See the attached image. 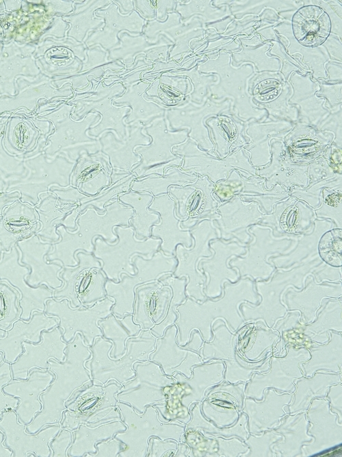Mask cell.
Segmentation results:
<instances>
[{
    "label": "cell",
    "mask_w": 342,
    "mask_h": 457,
    "mask_svg": "<svg viewBox=\"0 0 342 457\" xmlns=\"http://www.w3.org/2000/svg\"><path fill=\"white\" fill-rule=\"evenodd\" d=\"M260 300L254 281L248 277L239 278L235 283L226 281L219 298H207L200 303L187 297L176 308L178 317L174 324L177 328L178 345H186L194 330L200 332L204 341H210L212 324L220 318L225 320L231 332H237L245 323L239 309L240 304L248 301L257 305Z\"/></svg>",
    "instance_id": "cell-1"
},
{
    "label": "cell",
    "mask_w": 342,
    "mask_h": 457,
    "mask_svg": "<svg viewBox=\"0 0 342 457\" xmlns=\"http://www.w3.org/2000/svg\"><path fill=\"white\" fill-rule=\"evenodd\" d=\"M91 355L90 346L85 343L82 336L77 333L67 343L63 362L54 359L48 361V370L55 376L40 396L42 408L26 425L27 432L34 434L48 425L60 424L62 414L66 410V402L77 391L92 383L84 365Z\"/></svg>",
    "instance_id": "cell-2"
},
{
    "label": "cell",
    "mask_w": 342,
    "mask_h": 457,
    "mask_svg": "<svg viewBox=\"0 0 342 457\" xmlns=\"http://www.w3.org/2000/svg\"><path fill=\"white\" fill-rule=\"evenodd\" d=\"M105 208L103 214L93 207L84 210L77 218L76 230L73 232L59 225L56 231L60 239L52 244L46 256L47 262L60 261L64 267H75L79 262L75 257L76 252L81 250L92 254L96 237H101L108 243H115L118 236L114 227L129 226L134 210L121 203L118 197Z\"/></svg>",
    "instance_id": "cell-3"
},
{
    "label": "cell",
    "mask_w": 342,
    "mask_h": 457,
    "mask_svg": "<svg viewBox=\"0 0 342 457\" xmlns=\"http://www.w3.org/2000/svg\"><path fill=\"white\" fill-rule=\"evenodd\" d=\"M157 338L150 330H142L137 336L127 339L126 351L118 360L109 356L112 343L103 336L96 338L90 346L91 357L84 363L92 384L104 386L114 380L122 385L131 380L135 375L133 364L149 360Z\"/></svg>",
    "instance_id": "cell-4"
},
{
    "label": "cell",
    "mask_w": 342,
    "mask_h": 457,
    "mask_svg": "<svg viewBox=\"0 0 342 457\" xmlns=\"http://www.w3.org/2000/svg\"><path fill=\"white\" fill-rule=\"evenodd\" d=\"M117 406L121 421L126 425L125 430L114 436L125 445L118 457H147L148 441L153 436L183 442L185 423L161 418L160 412L154 406H148L142 413L125 403L118 402Z\"/></svg>",
    "instance_id": "cell-5"
},
{
    "label": "cell",
    "mask_w": 342,
    "mask_h": 457,
    "mask_svg": "<svg viewBox=\"0 0 342 457\" xmlns=\"http://www.w3.org/2000/svg\"><path fill=\"white\" fill-rule=\"evenodd\" d=\"M321 261L320 258H317L289 269H276L268 280L255 281V289L261 300L257 305L253 304L254 306H251L248 301L240 304L239 309L244 323L262 319L267 328H272L287 312V310L282 303L284 292L289 287L302 289L305 278L311 275Z\"/></svg>",
    "instance_id": "cell-6"
},
{
    "label": "cell",
    "mask_w": 342,
    "mask_h": 457,
    "mask_svg": "<svg viewBox=\"0 0 342 457\" xmlns=\"http://www.w3.org/2000/svg\"><path fill=\"white\" fill-rule=\"evenodd\" d=\"M122 386L111 380L104 386L88 384L77 391L66 402L62 428L73 432L80 424L96 426L121 420L116 394Z\"/></svg>",
    "instance_id": "cell-7"
},
{
    "label": "cell",
    "mask_w": 342,
    "mask_h": 457,
    "mask_svg": "<svg viewBox=\"0 0 342 457\" xmlns=\"http://www.w3.org/2000/svg\"><path fill=\"white\" fill-rule=\"evenodd\" d=\"M79 262L75 267H64L59 273L62 286L54 290L53 298L66 299L72 308H90L105 299V284L107 280L102 271V262L93 254L78 251L75 255Z\"/></svg>",
    "instance_id": "cell-8"
},
{
    "label": "cell",
    "mask_w": 342,
    "mask_h": 457,
    "mask_svg": "<svg viewBox=\"0 0 342 457\" xmlns=\"http://www.w3.org/2000/svg\"><path fill=\"white\" fill-rule=\"evenodd\" d=\"M118 239L115 243H108L101 237L94 241L93 255L102 262V271L107 279L118 282L123 273L130 276L135 273L133 264L134 256L139 255L150 259L160 249L161 240L150 236L137 239L132 226L117 225L114 228Z\"/></svg>",
    "instance_id": "cell-9"
},
{
    "label": "cell",
    "mask_w": 342,
    "mask_h": 457,
    "mask_svg": "<svg viewBox=\"0 0 342 457\" xmlns=\"http://www.w3.org/2000/svg\"><path fill=\"white\" fill-rule=\"evenodd\" d=\"M133 264L135 269L133 275L123 273L120 282H114L107 279L105 284L106 296L114 300L111 314L120 318L133 314L135 288L172 275L177 260L174 255H166L159 249L150 259H145L139 255L134 256Z\"/></svg>",
    "instance_id": "cell-10"
},
{
    "label": "cell",
    "mask_w": 342,
    "mask_h": 457,
    "mask_svg": "<svg viewBox=\"0 0 342 457\" xmlns=\"http://www.w3.org/2000/svg\"><path fill=\"white\" fill-rule=\"evenodd\" d=\"M44 156L25 159L26 173L21 177L11 180L5 186V193L17 192L20 200L33 206L40 201V195L49 193L53 186L67 187L76 162L59 156L53 161H47Z\"/></svg>",
    "instance_id": "cell-11"
},
{
    "label": "cell",
    "mask_w": 342,
    "mask_h": 457,
    "mask_svg": "<svg viewBox=\"0 0 342 457\" xmlns=\"http://www.w3.org/2000/svg\"><path fill=\"white\" fill-rule=\"evenodd\" d=\"M193 245L187 248L182 244L176 245L174 254L177 264L172 275L187 279L185 293L187 297L202 303L207 297L203 293L206 276L198 269L200 259L210 258L212 250L209 242L219 236L212 220L204 219L189 229Z\"/></svg>",
    "instance_id": "cell-12"
},
{
    "label": "cell",
    "mask_w": 342,
    "mask_h": 457,
    "mask_svg": "<svg viewBox=\"0 0 342 457\" xmlns=\"http://www.w3.org/2000/svg\"><path fill=\"white\" fill-rule=\"evenodd\" d=\"M114 304V299L106 297L92 307L72 308L66 299L51 298L46 302L44 313L59 320L58 327L65 342L68 343L79 333L85 343L91 346L96 338L103 336L98 322L111 314Z\"/></svg>",
    "instance_id": "cell-13"
},
{
    "label": "cell",
    "mask_w": 342,
    "mask_h": 457,
    "mask_svg": "<svg viewBox=\"0 0 342 457\" xmlns=\"http://www.w3.org/2000/svg\"><path fill=\"white\" fill-rule=\"evenodd\" d=\"M135 376L122 384L116 394L118 402L131 406L139 413L148 406L165 403L166 388L176 383L164 374L160 366L153 361L136 362L133 365Z\"/></svg>",
    "instance_id": "cell-14"
},
{
    "label": "cell",
    "mask_w": 342,
    "mask_h": 457,
    "mask_svg": "<svg viewBox=\"0 0 342 457\" xmlns=\"http://www.w3.org/2000/svg\"><path fill=\"white\" fill-rule=\"evenodd\" d=\"M248 232L255 236L254 242L250 243L244 257H234L228 265L237 271L239 278L248 277L254 282L268 280L276 269L269 259L289 252L292 240L287 237L274 238L272 230L266 227L255 225Z\"/></svg>",
    "instance_id": "cell-15"
},
{
    "label": "cell",
    "mask_w": 342,
    "mask_h": 457,
    "mask_svg": "<svg viewBox=\"0 0 342 457\" xmlns=\"http://www.w3.org/2000/svg\"><path fill=\"white\" fill-rule=\"evenodd\" d=\"M21 251L14 245L7 251L2 250L0 258V280L8 281L21 295L19 306L21 308L20 319L29 321L34 312H44L46 302L53 298V290L46 285L31 287L26 282L30 273L29 268L19 262Z\"/></svg>",
    "instance_id": "cell-16"
},
{
    "label": "cell",
    "mask_w": 342,
    "mask_h": 457,
    "mask_svg": "<svg viewBox=\"0 0 342 457\" xmlns=\"http://www.w3.org/2000/svg\"><path fill=\"white\" fill-rule=\"evenodd\" d=\"M62 429L61 425L56 423L48 425L36 433H29L13 410H3L0 420L3 444L12 451V457H50L49 443Z\"/></svg>",
    "instance_id": "cell-17"
},
{
    "label": "cell",
    "mask_w": 342,
    "mask_h": 457,
    "mask_svg": "<svg viewBox=\"0 0 342 457\" xmlns=\"http://www.w3.org/2000/svg\"><path fill=\"white\" fill-rule=\"evenodd\" d=\"M209 246L213 254L210 258L200 259L198 269L206 276L203 293L209 299L221 297L226 281L236 282L239 275L237 271L228 265V261L236 256H243L245 246L236 242L224 243L220 240H211Z\"/></svg>",
    "instance_id": "cell-18"
},
{
    "label": "cell",
    "mask_w": 342,
    "mask_h": 457,
    "mask_svg": "<svg viewBox=\"0 0 342 457\" xmlns=\"http://www.w3.org/2000/svg\"><path fill=\"white\" fill-rule=\"evenodd\" d=\"M162 121H159L146 129L153 137L150 147L135 149L136 153L142 157L140 163L131 171L136 179L150 175H164L169 168L181 166L182 158L173 154L170 148L179 142V136L182 134L165 133Z\"/></svg>",
    "instance_id": "cell-19"
},
{
    "label": "cell",
    "mask_w": 342,
    "mask_h": 457,
    "mask_svg": "<svg viewBox=\"0 0 342 457\" xmlns=\"http://www.w3.org/2000/svg\"><path fill=\"white\" fill-rule=\"evenodd\" d=\"M16 245L21 251L20 263L30 269L25 279L28 285L36 288L44 284L53 291L62 286L63 281L59 277L64 267L62 263L60 261L48 262L46 259L51 243L43 242L35 234L18 240Z\"/></svg>",
    "instance_id": "cell-20"
},
{
    "label": "cell",
    "mask_w": 342,
    "mask_h": 457,
    "mask_svg": "<svg viewBox=\"0 0 342 457\" xmlns=\"http://www.w3.org/2000/svg\"><path fill=\"white\" fill-rule=\"evenodd\" d=\"M67 343L62 339L61 329L57 326L41 332L39 343L23 342V352L10 364L13 379L26 380L30 369L48 370L50 359L63 362Z\"/></svg>",
    "instance_id": "cell-21"
},
{
    "label": "cell",
    "mask_w": 342,
    "mask_h": 457,
    "mask_svg": "<svg viewBox=\"0 0 342 457\" xmlns=\"http://www.w3.org/2000/svg\"><path fill=\"white\" fill-rule=\"evenodd\" d=\"M211 332V339L209 341H203L200 349L199 355L204 362L212 359L225 360L227 367L226 374L232 370L239 371L248 380L252 371L262 363H249L244 361L241 364L243 360L239 355L236 354L241 331L236 332L237 334L230 331L226 323L219 319L213 323Z\"/></svg>",
    "instance_id": "cell-22"
},
{
    "label": "cell",
    "mask_w": 342,
    "mask_h": 457,
    "mask_svg": "<svg viewBox=\"0 0 342 457\" xmlns=\"http://www.w3.org/2000/svg\"><path fill=\"white\" fill-rule=\"evenodd\" d=\"M54 376L49 370L33 368L30 369L27 379L12 378L3 387L5 394L19 399L14 411L20 423L28 425L41 411L42 406L40 396L51 384Z\"/></svg>",
    "instance_id": "cell-23"
},
{
    "label": "cell",
    "mask_w": 342,
    "mask_h": 457,
    "mask_svg": "<svg viewBox=\"0 0 342 457\" xmlns=\"http://www.w3.org/2000/svg\"><path fill=\"white\" fill-rule=\"evenodd\" d=\"M148 210L159 214V221L151 227L150 236L161 240L160 249L165 254L174 255L179 244L187 248L193 245L189 230L181 227L183 220L176 217V201L169 194L154 197Z\"/></svg>",
    "instance_id": "cell-24"
},
{
    "label": "cell",
    "mask_w": 342,
    "mask_h": 457,
    "mask_svg": "<svg viewBox=\"0 0 342 457\" xmlns=\"http://www.w3.org/2000/svg\"><path fill=\"white\" fill-rule=\"evenodd\" d=\"M341 282H324L317 283L313 275H308L304 280V286L301 290L289 287L284 292L282 303L287 310H298L301 312V321L304 324L314 321L317 311L326 298L341 297Z\"/></svg>",
    "instance_id": "cell-25"
},
{
    "label": "cell",
    "mask_w": 342,
    "mask_h": 457,
    "mask_svg": "<svg viewBox=\"0 0 342 457\" xmlns=\"http://www.w3.org/2000/svg\"><path fill=\"white\" fill-rule=\"evenodd\" d=\"M177 328L168 327L162 336L155 341V349L150 354L149 360L157 363L165 375L172 377L180 373L186 378L192 376V368L201 365L204 360L196 351L183 348L176 342Z\"/></svg>",
    "instance_id": "cell-26"
},
{
    "label": "cell",
    "mask_w": 342,
    "mask_h": 457,
    "mask_svg": "<svg viewBox=\"0 0 342 457\" xmlns=\"http://www.w3.org/2000/svg\"><path fill=\"white\" fill-rule=\"evenodd\" d=\"M58 324L57 318L49 317L44 312H34L29 321L17 320L6 331L5 336L0 338V351L3 354V360L10 364L14 362L24 351L23 342L39 343L41 332L50 330Z\"/></svg>",
    "instance_id": "cell-27"
},
{
    "label": "cell",
    "mask_w": 342,
    "mask_h": 457,
    "mask_svg": "<svg viewBox=\"0 0 342 457\" xmlns=\"http://www.w3.org/2000/svg\"><path fill=\"white\" fill-rule=\"evenodd\" d=\"M133 319L142 330H150L165 318L171 295L170 286L159 281L135 289Z\"/></svg>",
    "instance_id": "cell-28"
},
{
    "label": "cell",
    "mask_w": 342,
    "mask_h": 457,
    "mask_svg": "<svg viewBox=\"0 0 342 457\" xmlns=\"http://www.w3.org/2000/svg\"><path fill=\"white\" fill-rule=\"evenodd\" d=\"M38 216L34 206L20 199L8 206L0 217V245L8 251L22 239L36 234Z\"/></svg>",
    "instance_id": "cell-29"
},
{
    "label": "cell",
    "mask_w": 342,
    "mask_h": 457,
    "mask_svg": "<svg viewBox=\"0 0 342 457\" xmlns=\"http://www.w3.org/2000/svg\"><path fill=\"white\" fill-rule=\"evenodd\" d=\"M113 169L106 156L81 157L70 176V185L94 197L111 184Z\"/></svg>",
    "instance_id": "cell-30"
},
{
    "label": "cell",
    "mask_w": 342,
    "mask_h": 457,
    "mask_svg": "<svg viewBox=\"0 0 342 457\" xmlns=\"http://www.w3.org/2000/svg\"><path fill=\"white\" fill-rule=\"evenodd\" d=\"M223 369L222 363L215 362L193 367L192 376L189 378L180 373H175L172 378L181 388L179 395L182 406L189 410L194 402H202L206 390L222 380Z\"/></svg>",
    "instance_id": "cell-31"
},
{
    "label": "cell",
    "mask_w": 342,
    "mask_h": 457,
    "mask_svg": "<svg viewBox=\"0 0 342 457\" xmlns=\"http://www.w3.org/2000/svg\"><path fill=\"white\" fill-rule=\"evenodd\" d=\"M295 37L304 46L315 47L323 43L331 29L328 14L316 5L299 9L292 19Z\"/></svg>",
    "instance_id": "cell-32"
},
{
    "label": "cell",
    "mask_w": 342,
    "mask_h": 457,
    "mask_svg": "<svg viewBox=\"0 0 342 457\" xmlns=\"http://www.w3.org/2000/svg\"><path fill=\"white\" fill-rule=\"evenodd\" d=\"M126 430L121 420L114 421L96 426L80 424L73 430V442L67 450L68 457H85L96 453V444L113 437Z\"/></svg>",
    "instance_id": "cell-33"
},
{
    "label": "cell",
    "mask_w": 342,
    "mask_h": 457,
    "mask_svg": "<svg viewBox=\"0 0 342 457\" xmlns=\"http://www.w3.org/2000/svg\"><path fill=\"white\" fill-rule=\"evenodd\" d=\"M40 197V203L34 206L39 223V229L36 234L43 242L53 244L60 239L57 227L62 225L65 217L78 205L60 206L57 197L51 192L42 194Z\"/></svg>",
    "instance_id": "cell-34"
},
{
    "label": "cell",
    "mask_w": 342,
    "mask_h": 457,
    "mask_svg": "<svg viewBox=\"0 0 342 457\" xmlns=\"http://www.w3.org/2000/svg\"><path fill=\"white\" fill-rule=\"evenodd\" d=\"M341 299H324L314 321L303 326V337L307 341L325 343L329 339V330L341 332Z\"/></svg>",
    "instance_id": "cell-35"
},
{
    "label": "cell",
    "mask_w": 342,
    "mask_h": 457,
    "mask_svg": "<svg viewBox=\"0 0 342 457\" xmlns=\"http://www.w3.org/2000/svg\"><path fill=\"white\" fill-rule=\"evenodd\" d=\"M153 195L148 192H136L130 190L120 195L118 199L123 204L133 208L134 213L129 221L137 239L150 236L151 227L159 221V214L148 210Z\"/></svg>",
    "instance_id": "cell-36"
},
{
    "label": "cell",
    "mask_w": 342,
    "mask_h": 457,
    "mask_svg": "<svg viewBox=\"0 0 342 457\" xmlns=\"http://www.w3.org/2000/svg\"><path fill=\"white\" fill-rule=\"evenodd\" d=\"M98 325L103 337L112 343L109 356L113 360H118L124 354L127 339L137 336L142 330L140 325L134 323L133 314H130L122 318L110 314L98 321Z\"/></svg>",
    "instance_id": "cell-37"
},
{
    "label": "cell",
    "mask_w": 342,
    "mask_h": 457,
    "mask_svg": "<svg viewBox=\"0 0 342 457\" xmlns=\"http://www.w3.org/2000/svg\"><path fill=\"white\" fill-rule=\"evenodd\" d=\"M256 207L255 204L241 206L235 209V212L231 213L222 208L218 209L222 217L215 219L213 222L215 225L220 226L222 238L227 240L235 238L244 244L247 243L250 239L247 227L259 221L262 217Z\"/></svg>",
    "instance_id": "cell-38"
},
{
    "label": "cell",
    "mask_w": 342,
    "mask_h": 457,
    "mask_svg": "<svg viewBox=\"0 0 342 457\" xmlns=\"http://www.w3.org/2000/svg\"><path fill=\"white\" fill-rule=\"evenodd\" d=\"M330 333V340L326 344L309 349L311 358L302 365L306 375L310 376L320 369L331 372L341 371V334L334 332Z\"/></svg>",
    "instance_id": "cell-39"
},
{
    "label": "cell",
    "mask_w": 342,
    "mask_h": 457,
    "mask_svg": "<svg viewBox=\"0 0 342 457\" xmlns=\"http://www.w3.org/2000/svg\"><path fill=\"white\" fill-rule=\"evenodd\" d=\"M103 143V151L109 156V163L113 170L131 173L132 169L139 164L141 158L132 151L137 144H146L149 138L142 137L140 132L134 138L128 140L124 145L114 142L111 134H106L101 138Z\"/></svg>",
    "instance_id": "cell-40"
},
{
    "label": "cell",
    "mask_w": 342,
    "mask_h": 457,
    "mask_svg": "<svg viewBox=\"0 0 342 457\" xmlns=\"http://www.w3.org/2000/svg\"><path fill=\"white\" fill-rule=\"evenodd\" d=\"M196 176L181 171L178 167L169 168L164 175H150L133 181L131 190L136 192H148L153 197L168 194L171 186H185Z\"/></svg>",
    "instance_id": "cell-41"
},
{
    "label": "cell",
    "mask_w": 342,
    "mask_h": 457,
    "mask_svg": "<svg viewBox=\"0 0 342 457\" xmlns=\"http://www.w3.org/2000/svg\"><path fill=\"white\" fill-rule=\"evenodd\" d=\"M341 377V375L319 373L312 378H302L299 380L296 386L306 389V391L296 388L294 399L289 408V412L306 410L313 399L317 396H324L327 387L332 384L340 382Z\"/></svg>",
    "instance_id": "cell-42"
},
{
    "label": "cell",
    "mask_w": 342,
    "mask_h": 457,
    "mask_svg": "<svg viewBox=\"0 0 342 457\" xmlns=\"http://www.w3.org/2000/svg\"><path fill=\"white\" fill-rule=\"evenodd\" d=\"M252 329L245 332L241 337L239 351L248 360H258L263 358L268 351H271L273 345L279 340L280 335L272 328L261 325H252Z\"/></svg>",
    "instance_id": "cell-43"
},
{
    "label": "cell",
    "mask_w": 342,
    "mask_h": 457,
    "mask_svg": "<svg viewBox=\"0 0 342 457\" xmlns=\"http://www.w3.org/2000/svg\"><path fill=\"white\" fill-rule=\"evenodd\" d=\"M159 281L170 286L171 295L164 319L150 330L152 334L157 338L162 336L165 330L174 325L178 317L176 308L187 298L185 293L186 278H178L172 274L162 277Z\"/></svg>",
    "instance_id": "cell-44"
},
{
    "label": "cell",
    "mask_w": 342,
    "mask_h": 457,
    "mask_svg": "<svg viewBox=\"0 0 342 457\" xmlns=\"http://www.w3.org/2000/svg\"><path fill=\"white\" fill-rule=\"evenodd\" d=\"M296 417L289 416L283 419V424L276 432L282 433L284 441L273 445L272 449L279 452L282 456H302V447L306 442L312 439L306 433L307 429L295 432Z\"/></svg>",
    "instance_id": "cell-45"
},
{
    "label": "cell",
    "mask_w": 342,
    "mask_h": 457,
    "mask_svg": "<svg viewBox=\"0 0 342 457\" xmlns=\"http://www.w3.org/2000/svg\"><path fill=\"white\" fill-rule=\"evenodd\" d=\"M135 179V176L131 173L127 176L111 183L108 187L103 188L96 195L82 199L80 205L77 206L78 211L81 213L87 208L93 207L98 213L103 214L105 211V206L120 195L129 192L133 181Z\"/></svg>",
    "instance_id": "cell-46"
},
{
    "label": "cell",
    "mask_w": 342,
    "mask_h": 457,
    "mask_svg": "<svg viewBox=\"0 0 342 457\" xmlns=\"http://www.w3.org/2000/svg\"><path fill=\"white\" fill-rule=\"evenodd\" d=\"M21 295L5 280H0V328L10 330L13 323L20 319L21 308L19 306Z\"/></svg>",
    "instance_id": "cell-47"
},
{
    "label": "cell",
    "mask_w": 342,
    "mask_h": 457,
    "mask_svg": "<svg viewBox=\"0 0 342 457\" xmlns=\"http://www.w3.org/2000/svg\"><path fill=\"white\" fill-rule=\"evenodd\" d=\"M341 230L332 229L322 234L318 243V254L325 263L334 267L342 266Z\"/></svg>",
    "instance_id": "cell-48"
},
{
    "label": "cell",
    "mask_w": 342,
    "mask_h": 457,
    "mask_svg": "<svg viewBox=\"0 0 342 457\" xmlns=\"http://www.w3.org/2000/svg\"><path fill=\"white\" fill-rule=\"evenodd\" d=\"M12 379L10 363L3 360L0 364V420L3 410H15L18 405V398L5 394L3 391V387Z\"/></svg>",
    "instance_id": "cell-49"
},
{
    "label": "cell",
    "mask_w": 342,
    "mask_h": 457,
    "mask_svg": "<svg viewBox=\"0 0 342 457\" xmlns=\"http://www.w3.org/2000/svg\"><path fill=\"white\" fill-rule=\"evenodd\" d=\"M178 442L173 439L161 440L158 437L153 436L148 441L147 457L172 456V454H175L176 452Z\"/></svg>",
    "instance_id": "cell-50"
},
{
    "label": "cell",
    "mask_w": 342,
    "mask_h": 457,
    "mask_svg": "<svg viewBox=\"0 0 342 457\" xmlns=\"http://www.w3.org/2000/svg\"><path fill=\"white\" fill-rule=\"evenodd\" d=\"M50 192L55 195L57 198V203L60 206L68 204L79 206L80 201L82 199L89 197L71 185L67 187L53 186L51 188Z\"/></svg>",
    "instance_id": "cell-51"
},
{
    "label": "cell",
    "mask_w": 342,
    "mask_h": 457,
    "mask_svg": "<svg viewBox=\"0 0 342 457\" xmlns=\"http://www.w3.org/2000/svg\"><path fill=\"white\" fill-rule=\"evenodd\" d=\"M73 442V432L62 429L49 443L50 457H68L67 450Z\"/></svg>",
    "instance_id": "cell-52"
},
{
    "label": "cell",
    "mask_w": 342,
    "mask_h": 457,
    "mask_svg": "<svg viewBox=\"0 0 342 457\" xmlns=\"http://www.w3.org/2000/svg\"><path fill=\"white\" fill-rule=\"evenodd\" d=\"M124 447L123 443L113 436L97 443L96 444V453L87 454L85 457H118L119 454L124 449Z\"/></svg>",
    "instance_id": "cell-53"
},
{
    "label": "cell",
    "mask_w": 342,
    "mask_h": 457,
    "mask_svg": "<svg viewBox=\"0 0 342 457\" xmlns=\"http://www.w3.org/2000/svg\"><path fill=\"white\" fill-rule=\"evenodd\" d=\"M341 267H334L322 260L312 271L311 275L313 276L317 283L324 282H341Z\"/></svg>",
    "instance_id": "cell-54"
},
{
    "label": "cell",
    "mask_w": 342,
    "mask_h": 457,
    "mask_svg": "<svg viewBox=\"0 0 342 457\" xmlns=\"http://www.w3.org/2000/svg\"><path fill=\"white\" fill-rule=\"evenodd\" d=\"M201 404L199 402L195 404L191 409L192 420L187 423L185 429L198 430L202 428L203 430L208 431V432H220V430L214 425H211L208 421L204 419L200 412Z\"/></svg>",
    "instance_id": "cell-55"
},
{
    "label": "cell",
    "mask_w": 342,
    "mask_h": 457,
    "mask_svg": "<svg viewBox=\"0 0 342 457\" xmlns=\"http://www.w3.org/2000/svg\"><path fill=\"white\" fill-rule=\"evenodd\" d=\"M282 436L281 435L278 434L277 432H269L265 434L263 436H261L259 438L261 442L262 443L261 445H258V448L254 449L251 451L248 456H274L272 454V453L269 452V445L272 444V443H267L268 441H276L278 439H281Z\"/></svg>",
    "instance_id": "cell-56"
},
{
    "label": "cell",
    "mask_w": 342,
    "mask_h": 457,
    "mask_svg": "<svg viewBox=\"0 0 342 457\" xmlns=\"http://www.w3.org/2000/svg\"><path fill=\"white\" fill-rule=\"evenodd\" d=\"M328 397L331 401L332 410H337L341 419V385L332 386Z\"/></svg>",
    "instance_id": "cell-57"
},
{
    "label": "cell",
    "mask_w": 342,
    "mask_h": 457,
    "mask_svg": "<svg viewBox=\"0 0 342 457\" xmlns=\"http://www.w3.org/2000/svg\"><path fill=\"white\" fill-rule=\"evenodd\" d=\"M20 199V195L17 192L0 193V217L3 210L9 205L14 203L16 200Z\"/></svg>",
    "instance_id": "cell-58"
},
{
    "label": "cell",
    "mask_w": 342,
    "mask_h": 457,
    "mask_svg": "<svg viewBox=\"0 0 342 457\" xmlns=\"http://www.w3.org/2000/svg\"><path fill=\"white\" fill-rule=\"evenodd\" d=\"M3 441L4 434L0 430V457H11L12 451L3 444Z\"/></svg>",
    "instance_id": "cell-59"
},
{
    "label": "cell",
    "mask_w": 342,
    "mask_h": 457,
    "mask_svg": "<svg viewBox=\"0 0 342 457\" xmlns=\"http://www.w3.org/2000/svg\"><path fill=\"white\" fill-rule=\"evenodd\" d=\"M4 189H5V183L0 177V193L4 192Z\"/></svg>",
    "instance_id": "cell-60"
},
{
    "label": "cell",
    "mask_w": 342,
    "mask_h": 457,
    "mask_svg": "<svg viewBox=\"0 0 342 457\" xmlns=\"http://www.w3.org/2000/svg\"><path fill=\"white\" fill-rule=\"evenodd\" d=\"M6 331L0 328V338H3L5 336Z\"/></svg>",
    "instance_id": "cell-61"
},
{
    "label": "cell",
    "mask_w": 342,
    "mask_h": 457,
    "mask_svg": "<svg viewBox=\"0 0 342 457\" xmlns=\"http://www.w3.org/2000/svg\"><path fill=\"white\" fill-rule=\"evenodd\" d=\"M3 360V354L1 351H0V364L2 362Z\"/></svg>",
    "instance_id": "cell-62"
},
{
    "label": "cell",
    "mask_w": 342,
    "mask_h": 457,
    "mask_svg": "<svg viewBox=\"0 0 342 457\" xmlns=\"http://www.w3.org/2000/svg\"><path fill=\"white\" fill-rule=\"evenodd\" d=\"M2 250H3V249H2V248H1V245H0V258H1V251H2Z\"/></svg>",
    "instance_id": "cell-63"
}]
</instances>
